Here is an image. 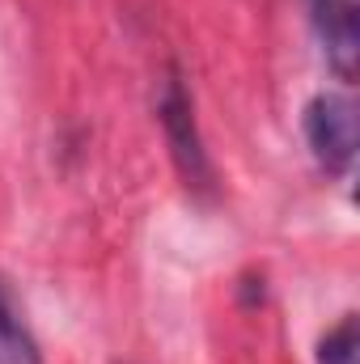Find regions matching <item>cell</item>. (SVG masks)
<instances>
[{
  "instance_id": "cell-3",
  "label": "cell",
  "mask_w": 360,
  "mask_h": 364,
  "mask_svg": "<svg viewBox=\"0 0 360 364\" xmlns=\"http://www.w3.org/2000/svg\"><path fill=\"white\" fill-rule=\"evenodd\" d=\"M309 17L331 73L352 81L360 60V0H309Z\"/></svg>"
},
{
  "instance_id": "cell-2",
  "label": "cell",
  "mask_w": 360,
  "mask_h": 364,
  "mask_svg": "<svg viewBox=\"0 0 360 364\" xmlns=\"http://www.w3.org/2000/svg\"><path fill=\"white\" fill-rule=\"evenodd\" d=\"M157 119H162V127H166L170 153H174V161H179L186 186H212V161H208V153H203V140H199V127H195V106H191V93H186L179 73H170L166 85H162Z\"/></svg>"
},
{
  "instance_id": "cell-1",
  "label": "cell",
  "mask_w": 360,
  "mask_h": 364,
  "mask_svg": "<svg viewBox=\"0 0 360 364\" xmlns=\"http://www.w3.org/2000/svg\"><path fill=\"white\" fill-rule=\"evenodd\" d=\"M305 140H309V153L314 161L344 178L356 161V106L348 93H318L309 97L305 106Z\"/></svg>"
},
{
  "instance_id": "cell-4",
  "label": "cell",
  "mask_w": 360,
  "mask_h": 364,
  "mask_svg": "<svg viewBox=\"0 0 360 364\" xmlns=\"http://www.w3.org/2000/svg\"><path fill=\"white\" fill-rule=\"evenodd\" d=\"M0 364H43L38 360V348L34 339L26 335V326L13 318L4 292H0Z\"/></svg>"
},
{
  "instance_id": "cell-5",
  "label": "cell",
  "mask_w": 360,
  "mask_h": 364,
  "mask_svg": "<svg viewBox=\"0 0 360 364\" xmlns=\"http://www.w3.org/2000/svg\"><path fill=\"white\" fill-rule=\"evenodd\" d=\"M318 364H356V318L352 314L318 343Z\"/></svg>"
}]
</instances>
